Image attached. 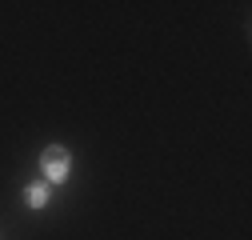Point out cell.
<instances>
[{"instance_id":"6da1fadb","label":"cell","mask_w":252,"mask_h":240,"mask_svg":"<svg viewBox=\"0 0 252 240\" xmlns=\"http://www.w3.org/2000/svg\"><path fill=\"white\" fill-rule=\"evenodd\" d=\"M40 164H44V172H48V180H64L68 176V152H64V148H44V156H40Z\"/></svg>"},{"instance_id":"7a4b0ae2","label":"cell","mask_w":252,"mask_h":240,"mask_svg":"<svg viewBox=\"0 0 252 240\" xmlns=\"http://www.w3.org/2000/svg\"><path fill=\"white\" fill-rule=\"evenodd\" d=\"M44 200H48V192H44V188H28V204H32V208H40Z\"/></svg>"}]
</instances>
